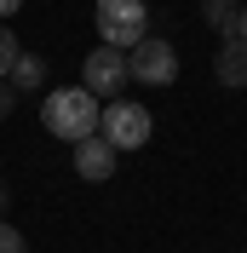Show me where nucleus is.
Segmentation results:
<instances>
[{
	"mask_svg": "<svg viewBox=\"0 0 247 253\" xmlns=\"http://www.w3.org/2000/svg\"><path fill=\"white\" fill-rule=\"evenodd\" d=\"M12 110H17V86H12V81H0V121H6Z\"/></svg>",
	"mask_w": 247,
	"mask_h": 253,
	"instance_id": "12",
	"label": "nucleus"
},
{
	"mask_svg": "<svg viewBox=\"0 0 247 253\" xmlns=\"http://www.w3.org/2000/svg\"><path fill=\"white\" fill-rule=\"evenodd\" d=\"M75 150V173L86 178V184H104L109 173H115V150H109V138H81V144H69Z\"/></svg>",
	"mask_w": 247,
	"mask_h": 253,
	"instance_id": "6",
	"label": "nucleus"
},
{
	"mask_svg": "<svg viewBox=\"0 0 247 253\" xmlns=\"http://www.w3.org/2000/svg\"><path fill=\"white\" fill-rule=\"evenodd\" d=\"M126 52L121 46H92L86 52V63H81V86L104 104V98H121V86H126Z\"/></svg>",
	"mask_w": 247,
	"mask_h": 253,
	"instance_id": "5",
	"label": "nucleus"
},
{
	"mask_svg": "<svg viewBox=\"0 0 247 253\" xmlns=\"http://www.w3.org/2000/svg\"><path fill=\"white\" fill-rule=\"evenodd\" d=\"M6 81H12L17 92H41V86H46V58H41V52H17V63H12Z\"/></svg>",
	"mask_w": 247,
	"mask_h": 253,
	"instance_id": "8",
	"label": "nucleus"
},
{
	"mask_svg": "<svg viewBox=\"0 0 247 253\" xmlns=\"http://www.w3.org/2000/svg\"><path fill=\"white\" fill-rule=\"evenodd\" d=\"M155 132L150 110L144 104H132V98H109L104 110H98V138H109V150L121 156V150H144Z\"/></svg>",
	"mask_w": 247,
	"mask_h": 253,
	"instance_id": "2",
	"label": "nucleus"
},
{
	"mask_svg": "<svg viewBox=\"0 0 247 253\" xmlns=\"http://www.w3.org/2000/svg\"><path fill=\"white\" fill-rule=\"evenodd\" d=\"M98 110L104 104L86 86H58V92L41 98V126H46L52 138H63V144H81V138L98 132Z\"/></svg>",
	"mask_w": 247,
	"mask_h": 253,
	"instance_id": "1",
	"label": "nucleus"
},
{
	"mask_svg": "<svg viewBox=\"0 0 247 253\" xmlns=\"http://www.w3.org/2000/svg\"><path fill=\"white\" fill-rule=\"evenodd\" d=\"M17 6H23V0H0V17H12V12H17Z\"/></svg>",
	"mask_w": 247,
	"mask_h": 253,
	"instance_id": "15",
	"label": "nucleus"
},
{
	"mask_svg": "<svg viewBox=\"0 0 247 253\" xmlns=\"http://www.w3.org/2000/svg\"><path fill=\"white\" fill-rule=\"evenodd\" d=\"M126 75L138 86H172L178 81V52H172L167 35H144L138 46L126 52Z\"/></svg>",
	"mask_w": 247,
	"mask_h": 253,
	"instance_id": "4",
	"label": "nucleus"
},
{
	"mask_svg": "<svg viewBox=\"0 0 247 253\" xmlns=\"http://www.w3.org/2000/svg\"><path fill=\"white\" fill-rule=\"evenodd\" d=\"M6 207H12V190H6V178H0V219H6Z\"/></svg>",
	"mask_w": 247,
	"mask_h": 253,
	"instance_id": "14",
	"label": "nucleus"
},
{
	"mask_svg": "<svg viewBox=\"0 0 247 253\" xmlns=\"http://www.w3.org/2000/svg\"><path fill=\"white\" fill-rule=\"evenodd\" d=\"M0 253H29L23 230H17V224H6V219H0Z\"/></svg>",
	"mask_w": 247,
	"mask_h": 253,
	"instance_id": "11",
	"label": "nucleus"
},
{
	"mask_svg": "<svg viewBox=\"0 0 247 253\" xmlns=\"http://www.w3.org/2000/svg\"><path fill=\"white\" fill-rule=\"evenodd\" d=\"M12 63H17V35H6V23H0V81L12 75Z\"/></svg>",
	"mask_w": 247,
	"mask_h": 253,
	"instance_id": "10",
	"label": "nucleus"
},
{
	"mask_svg": "<svg viewBox=\"0 0 247 253\" xmlns=\"http://www.w3.org/2000/svg\"><path fill=\"white\" fill-rule=\"evenodd\" d=\"M98 35H104V46H121L132 52L150 35V12H144V0H98Z\"/></svg>",
	"mask_w": 247,
	"mask_h": 253,
	"instance_id": "3",
	"label": "nucleus"
},
{
	"mask_svg": "<svg viewBox=\"0 0 247 253\" xmlns=\"http://www.w3.org/2000/svg\"><path fill=\"white\" fill-rule=\"evenodd\" d=\"M213 75H218V86H247V41H230L224 35V46L213 58Z\"/></svg>",
	"mask_w": 247,
	"mask_h": 253,
	"instance_id": "7",
	"label": "nucleus"
},
{
	"mask_svg": "<svg viewBox=\"0 0 247 253\" xmlns=\"http://www.w3.org/2000/svg\"><path fill=\"white\" fill-rule=\"evenodd\" d=\"M230 41H247V6L236 12V29H230Z\"/></svg>",
	"mask_w": 247,
	"mask_h": 253,
	"instance_id": "13",
	"label": "nucleus"
},
{
	"mask_svg": "<svg viewBox=\"0 0 247 253\" xmlns=\"http://www.w3.org/2000/svg\"><path fill=\"white\" fill-rule=\"evenodd\" d=\"M236 12H242V0H207V6H201V23L218 29V35H230L236 29Z\"/></svg>",
	"mask_w": 247,
	"mask_h": 253,
	"instance_id": "9",
	"label": "nucleus"
}]
</instances>
